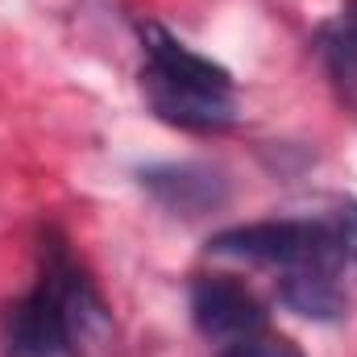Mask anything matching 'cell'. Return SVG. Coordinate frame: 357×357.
<instances>
[{"mask_svg": "<svg viewBox=\"0 0 357 357\" xmlns=\"http://www.w3.org/2000/svg\"><path fill=\"white\" fill-rule=\"evenodd\" d=\"M212 254L237 258L250 266H266L278 274L295 270H337L349 274V250L333 225V216H282V220H254V225H233L220 229L208 241Z\"/></svg>", "mask_w": 357, "mask_h": 357, "instance_id": "cell-3", "label": "cell"}, {"mask_svg": "<svg viewBox=\"0 0 357 357\" xmlns=\"http://www.w3.org/2000/svg\"><path fill=\"white\" fill-rule=\"evenodd\" d=\"M278 299L295 316L316 320V324H333L349 307L345 274H337V270H295V274H278Z\"/></svg>", "mask_w": 357, "mask_h": 357, "instance_id": "cell-7", "label": "cell"}, {"mask_svg": "<svg viewBox=\"0 0 357 357\" xmlns=\"http://www.w3.org/2000/svg\"><path fill=\"white\" fill-rule=\"evenodd\" d=\"M112 316L63 233L42 237L33 287L0 320V357H96Z\"/></svg>", "mask_w": 357, "mask_h": 357, "instance_id": "cell-1", "label": "cell"}, {"mask_svg": "<svg viewBox=\"0 0 357 357\" xmlns=\"http://www.w3.org/2000/svg\"><path fill=\"white\" fill-rule=\"evenodd\" d=\"M220 357H303V349L291 337H282V333L258 328L250 337H237V341L220 345Z\"/></svg>", "mask_w": 357, "mask_h": 357, "instance_id": "cell-8", "label": "cell"}, {"mask_svg": "<svg viewBox=\"0 0 357 357\" xmlns=\"http://www.w3.org/2000/svg\"><path fill=\"white\" fill-rule=\"evenodd\" d=\"M312 46L337 100L357 112V0H341V8L316 29Z\"/></svg>", "mask_w": 357, "mask_h": 357, "instance_id": "cell-6", "label": "cell"}, {"mask_svg": "<svg viewBox=\"0 0 357 357\" xmlns=\"http://www.w3.org/2000/svg\"><path fill=\"white\" fill-rule=\"evenodd\" d=\"M142 71L137 84L150 112L183 133H225L237 125V84L229 67L191 50L158 21L137 25Z\"/></svg>", "mask_w": 357, "mask_h": 357, "instance_id": "cell-2", "label": "cell"}, {"mask_svg": "<svg viewBox=\"0 0 357 357\" xmlns=\"http://www.w3.org/2000/svg\"><path fill=\"white\" fill-rule=\"evenodd\" d=\"M328 216H333V225H337V233H341V241L349 250V262L357 270V199H337Z\"/></svg>", "mask_w": 357, "mask_h": 357, "instance_id": "cell-9", "label": "cell"}, {"mask_svg": "<svg viewBox=\"0 0 357 357\" xmlns=\"http://www.w3.org/2000/svg\"><path fill=\"white\" fill-rule=\"evenodd\" d=\"M142 187L175 216H208L229 199V183L220 171L204 167V162H162V167H146Z\"/></svg>", "mask_w": 357, "mask_h": 357, "instance_id": "cell-5", "label": "cell"}, {"mask_svg": "<svg viewBox=\"0 0 357 357\" xmlns=\"http://www.w3.org/2000/svg\"><path fill=\"white\" fill-rule=\"evenodd\" d=\"M191 320L199 337H208L212 345H229L266 328V307L245 282L229 274H204L191 282Z\"/></svg>", "mask_w": 357, "mask_h": 357, "instance_id": "cell-4", "label": "cell"}]
</instances>
